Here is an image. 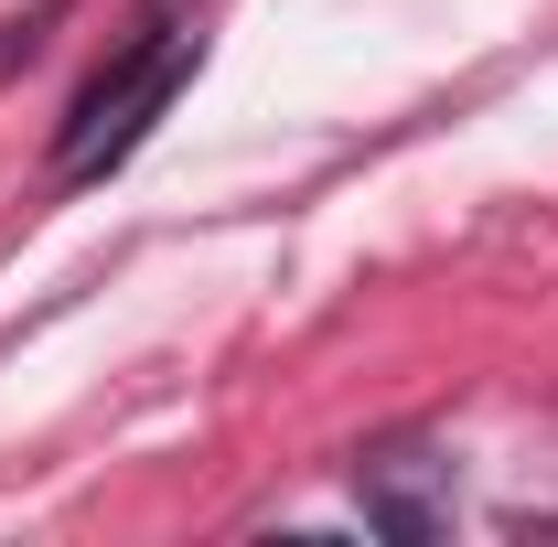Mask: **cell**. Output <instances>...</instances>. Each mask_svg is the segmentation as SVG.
<instances>
[{"mask_svg":"<svg viewBox=\"0 0 558 547\" xmlns=\"http://www.w3.org/2000/svg\"><path fill=\"white\" fill-rule=\"evenodd\" d=\"M440 483H451V462H429V451H376L354 473V494H365V515L387 537H429L440 526Z\"/></svg>","mask_w":558,"mask_h":547,"instance_id":"7a4b0ae2","label":"cell"},{"mask_svg":"<svg viewBox=\"0 0 558 547\" xmlns=\"http://www.w3.org/2000/svg\"><path fill=\"white\" fill-rule=\"evenodd\" d=\"M194 54H205V33H194V22H172V11H161V22H140V44H130V54H119L108 75H97L86 97H75L54 172H65V183H97L108 161H130V150H140V130H150V119L183 97Z\"/></svg>","mask_w":558,"mask_h":547,"instance_id":"6da1fadb","label":"cell"}]
</instances>
